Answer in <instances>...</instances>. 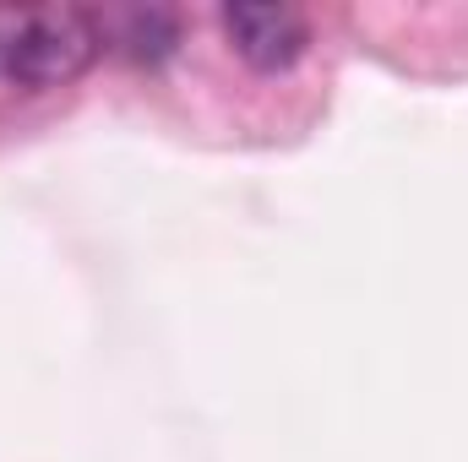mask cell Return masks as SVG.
Wrapping results in <instances>:
<instances>
[{
  "label": "cell",
  "instance_id": "7a4b0ae2",
  "mask_svg": "<svg viewBox=\"0 0 468 462\" xmlns=\"http://www.w3.org/2000/svg\"><path fill=\"white\" fill-rule=\"evenodd\" d=\"M224 33H229L234 55L250 60L256 71H289L311 44V27L294 5H229Z\"/></svg>",
  "mask_w": 468,
  "mask_h": 462
},
{
  "label": "cell",
  "instance_id": "6da1fadb",
  "mask_svg": "<svg viewBox=\"0 0 468 462\" xmlns=\"http://www.w3.org/2000/svg\"><path fill=\"white\" fill-rule=\"evenodd\" d=\"M104 22L88 5H0V88L44 93L93 66Z\"/></svg>",
  "mask_w": 468,
  "mask_h": 462
}]
</instances>
